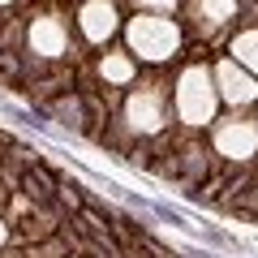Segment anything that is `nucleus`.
Here are the masks:
<instances>
[{
  "instance_id": "obj_10",
  "label": "nucleus",
  "mask_w": 258,
  "mask_h": 258,
  "mask_svg": "<svg viewBox=\"0 0 258 258\" xmlns=\"http://www.w3.org/2000/svg\"><path fill=\"white\" fill-rule=\"evenodd\" d=\"M103 74H108V78H116V82H125V78H129V60L112 56V60H103Z\"/></svg>"
},
{
  "instance_id": "obj_1",
  "label": "nucleus",
  "mask_w": 258,
  "mask_h": 258,
  "mask_svg": "<svg viewBox=\"0 0 258 258\" xmlns=\"http://www.w3.org/2000/svg\"><path fill=\"white\" fill-rule=\"evenodd\" d=\"M129 39H134V47H138L142 56H151V60L172 56L176 43H181L176 26H172V22H164V18H138L134 26H129Z\"/></svg>"
},
{
  "instance_id": "obj_3",
  "label": "nucleus",
  "mask_w": 258,
  "mask_h": 258,
  "mask_svg": "<svg viewBox=\"0 0 258 258\" xmlns=\"http://www.w3.org/2000/svg\"><path fill=\"white\" fill-rule=\"evenodd\" d=\"M220 151L228 159H249L258 151V129L245 125V120H232V125L220 129Z\"/></svg>"
},
{
  "instance_id": "obj_12",
  "label": "nucleus",
  "mask_w": 258,
  "mask_h": 258,
  "mask_svg": "<svg viewBox=\"0 0 258 258\" xmlns=\"http://www.w3.org/2000/svg\"><path fill=\"white\" fill-rule=\"evenodd\" d=\"M147 5H172V0H147Z\"/></svg>"
},
{
  "instance_id": "obj_6",
  "label": "nucleus",
  "mask_w": 258,
  "mask_h": 258,
  "mask_svg": "<svg viewBox=\"0 0 258 258\" xmlns=\"http://www.w3.org/2000/svg\"><path fill=\"white\" fill-rule=\"evenodd\" d=\"M56 185H60V181H56V176L47 172V168H39V164L30 168L26 176H22V189H26L30 198H35V203H47V198H52V189H56Z\"/></svg>"
},
{
  "instance_id": "obj_8",
  "label": "nucleus",
  "mask_w": 258,
  "mask_h": 258,
  "mask_svg": "<svg viewBox=\"0 0 258 258\" xmlns=\"http://www.w3.org/2000/svg\"><path fill=\"white\" fill-rule=\"evenodd\" d=\"M30 39H35V43L43 47L47 56H56V52H60V30H56L52 22H39V26L30 30Z\"/></svg>"
},
{
  "instance_id": "obj_4",
  "label": "nucleus",
  "mask_w": 258,
  "mask_h": 258,
  "mask_svg": "<svg viewBox=\"0 0 258 258\" xmlns=\"http://www.w3.org/2000/svg\"><path fill=\"white\" fill-rule=\"evenodd\" d=\"M220 82H224L228 103H254L258 99V82L249 74H241L237 64H220Z\"/></svg>"
},
{
  "instance_id": "obj_2",
  "label": "nucleus",
  "mask_w": 258,
  "mask_h": 258,
  "mask_svg": "<svg viewBox=\"0 0 258 258\" xmlns=\"http://www.w3.org/2000/svg\"><path fill=\"white\" fill-rule=\"evenodd\" d=\"M211 82H207V69H189L185 74V86H181V108L185 116L194 120V125H203L207 116H211Z\"/></svg>"
},
{
  "instance_id": "obj_5",
  "label": "nucleus",
  "mask_w": 258,
  "mask_h": 258,
  "mask_svg": "<svg viewBox=\"0 0 258 258\" xmlns=\"http://www.w3.org/2000/svg\"><path fill=\"white\" fill-rule=\"evenodd\" d=\"M82 26H86L91 39H108L112 30H116V9L103 5V0H91V5L82 9Z\"/></svg>"
},
{
  "instance_id": "obj_11",
  "label": "nucleus",
  "mask_w": 258,
  "mask_h": 258,
  "mask_svg": "<svg viewBox=\"0 0 258 258\" xmlns=\"http://www.w3.org/2000/svg\"><path fill=\"white\" fill-rule=\"evenodd\" d=\"M56 254H64V241L56 237L52 245H39V249H30V258H56Z\"/></svg>"
},
{
  "instance_id": "obj_7",
  "label": "nucleus",
  "mask_w": 258,
  "mask_h": 258,
  "mask_svg": "<svg viewBox=\"0 0 258 258\" xmlns=\"http://www.w3.org/2000/svg\"><path fill=\"white\" fill-rule=\"evenodd\" d=\"M232 13H237V0H203L198 5V18H203V26L211 22V26H220V22H228Z\"/></svg>"
},
{
  "instance_id": "obj_9",
  "label": "nucleus",
  "mask_w": 258,
  "mask_h": 258,
  "mask_svg": "<svg viewBox=\"0 0 258 258\" xmlns=\"http://www.w3.org/2000/svg\"><path fill=\"white\" fill-rule=\"evenodd\" d=\"M232 52L241 56V60H249L258 69V30H245V35L237 39V43H232Z\"/></svg>"
}]
</instances>
